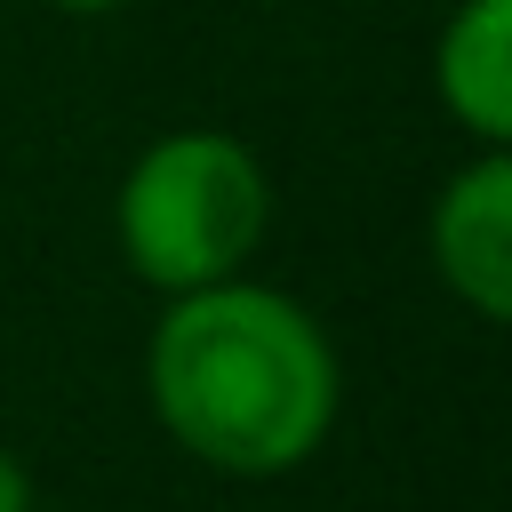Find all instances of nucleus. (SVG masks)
Instances as JSON below:
<instances>
[{
    "mask_svg": "<svg viewBox=\"0 0 512 512\" xmlns=\"http://www.w3.org/2000/svg\"><path fill=\"white\" fill-rule=\"evenodd\" d=\"M144 392L160 432L192 464L232 480H280L328 448L344 408V360L312 304L232 272L160 296Z\"/></svg>",
    "mask_w": 512,
    "mask_h": 512,
    "instance_id": "obj_1",
    "label": "nucleus"
},
{
    "mask_svg": "<svg viewBox=\"0 0 512 512\" xmlns=\"http://www.w3.org/2000/svg\"><path fill=\"white\" fill-rule=\"evenodd\" d=\"M264 232H272V176H264L256 144L232 128L152 136L112 192V240H120L128 272L160 296L248 272Z\"/></svg>",
    "mask_w": 512,
    "mask_h": 512,
    "instance_id": "obj_2",
    "label": "nucleus"
},
{
    "mask_svg": "<svg viewBox=\"0 0 512 512\" xmlns=\"http://www.w3.org/2000/svg\"><path fill=\"white\" fill-rule=\"evenodd\" d=\"M424 256L432 280L472 312V320H512V152L504 144H472L464 168H448V184L424 208Z\"/></svg>",
    "mask_w": 512,
    "mask_h": 512,
    "instance_id": "obj_3",
    "label": "nucleus"
},
{
    "mask_svg": "<svg viewBox=\"0 0 512 512\" xmlns=\"http://www.w3.org/2000/svg\"><path fill=\"white\" fill-rule=\"evenodd\" d=\"M432 96L472 144H512V0H440Z\"/></svg>",
    "mask_w": 512,
    "mask_h": 512,
    "instance_id": "obj_4",
    "label": "nucleus"
},
{
    "mask_svg": "<svg viewBox=\"0 0 512 512\" xmlns=\"http://www.w3.org/2000/svg\"><path fill=\"white\" fill-rule=\"evenodd\" d=\"M0 512H32V472L0 448Z\"/></svg>",
    "mask_w": 512,
    "mask_h": 512,
    "instance_id": "obj_5",
    "label": "nucleus"
},
{
    "mask_svg": "<svg viewBox=\"0 0 512 512\" xmlns=\"http://www.w3.org/2000/svg\"><path fill=\"white\" fill-rule=\"evenodd\" d=\"M40 8H56V16H112V8H128V0H40Z\"/></svg>",
    "mask_w": 512,
    "mask_h": 512,
    "instance_id": "obj_6",
    "label": "nucleus"
},
{
    "mask_svg": "<svg viewBox=\"0 0 512 512\" xmlns=\"http://www.w3.org/2000/svg\"><path fill=\"white\" fill-rule=\"evenodd\" d=\"M432 8H440V0H432Z\"/></svg>",
    "mask_w": 512,
    "mask_h": 512,
    "instance_id": "obj_7",
    "label": "nucleus"
}]
</instances>
